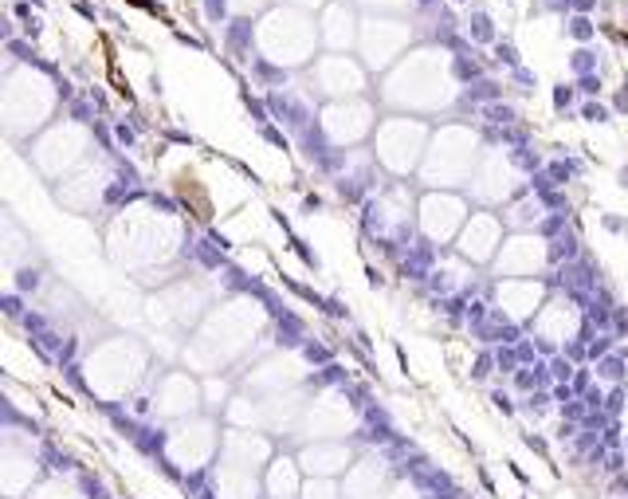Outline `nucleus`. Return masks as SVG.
Returning <instances> with one entry per match:
<instances>
[{"instance_id": "4468645a", "label": "nucleus", "mask_w": 628, "mask_h": 499, "mask_svg": "<svg viewBox=\"0 0 628 499\" xmlns=\"http://www.w3.org/2000/svg\"><path fill=\"white\" fill-rule=\"evenodd\" d=\"M75 12H79V16H87V20H99V12L90 8L87 0H75Z\"/></svg>"}, {"instance_id": "dca6fc26", "label": "nucleus", "mask_w": 628, "mask_h": 499, "mask_svg": "<svg viewBox=\"0 0 628 499\" xmlns=\"http://www.w3.org/2000/svg\"><path fill=\"white\" fill-rule=\"evenodd\" d=\"M581 90H601V79L597 75H581Z\"/></svg>"}, {"instance_id": "a211bd4d", "label": "nucleus", "mask_w": 628, "mask_h": 499, "mask_svg": "<svg viewBox=\"0 0 628 499\" xmlns=\"http://www.w3.org/2000/svg\"><path fill=\"white\" fill-rule=\"evenodd\" d=\"M617 110H628V87L617 90Z\"/></svg>"}, {"instance_id": "9d476101", "label": "nucleus", "mask_w": 628, "mask_h": 499, "mask_svg": "<svg viewBox=\"0 0 628 499\" xmlns=\"http://www.w3.org/2000/svg\"><path fill=\"white\" fill-rule=\"evenodd\" d=\"M468 95H475V99H495V95H498V83H491V79L479 83V79H475V83L468 87Z\"/></svg>"}, {"instance_id": "20e7f679", "label": "nucleus", "mask_w": 628, "mask_h": 499, "mask_svg": "<svg viewBox=\"0 0 628 499\" xmlns=\"http://www.w3.org/2000/svg\"><path fill=\"white\" fill-rule=\"evenodd\" d=\"M452 75H456L459 83H468V79L475 83L479 75H483V63H479L475 55H471V60H468V55H456V63H452Z\"/></svg>"}, {"instance_id": "f03ea898", "label": "nucleus", "mask_w": 628, "mask_h": 499, "mask_svg": "<svg viewBox=\"0 0 628 499\" xmlns=\"http://www.w3.org/2000/svg\"><path fill=\"white\" fill-rule=\"evenodd\" d=\"M463 32H468L475 43H498V40H495V32H498V28H495V16H491L487 8H479V4L468 12V24H463Z\"/></svg>"}, {"instance_id": "9b49d317", "label": "nucleus", "mask_w": 628, "mask_h": 499, "mask_svg": "<svg viewBox=\"0 0 628 499\" xmlns=\"http://www.w3.org/2000/svg\"><path fill=\"white\" fill-rule=\"evenodd\" d=\"M573 95H578V90H573V87H566V83H561V87H554V107H558V110L573 107Z\"/></svg>"}, {"instance_id": "1a4fd4ad", "label": "nucleus", "mask_w": 628, "mask_h": 499, "mask_svg": "<svg viewBox=\"0 0 628 499\" xmlns=\"http://www.w3.org/2000/svg\"><path fill=\"white\" fill-rule=\"evenodd\" d=\"M256 75H260V79H271V83H283V79H287V71L271 67L267 60H256Z\"/></svg>"}, {"instance_id": "ddd939ff", "label": "nucleus", "mask_w": 628, "mask_h": 499, "mask_svg": "<svg viewBox=\"0 0 628 499\" xmlns=\"http://www.w3.org/2000/svg\"><path fill=\"white\" fill-rule=\"evenodd\" d=\"M40 32H43V24L36 20V16H28V20H24V36H28V40H36Z\"/></svg>"}, {"instance_id": "39448f33", "label": "nucleus", "mask_w": 628, "mask_h": 499, "mask_svg": "<svg viewBox=\"0 0 628 499\" xmlns=\"http://www.w3.org/2000/svg\"><path fill=\"white\" fill-rule=\"evenodd\" d=\"M200 8H204V20H209V24H228L232 20V4H228V0H200Z\"/></svg>"}, {"instance_id": "7ed1b4c3", "label": "nucleus", "mask_w": 628, "mask_h": 499, "mask_svg": "<svg viewBox=\"0 0 628 499\" xmlns=\"http://www.w3.org/2000/svg\"><path fill=\"white\" fill-rule=\"evenodd\" d=\"M566 36L578 43H589L593 36H597V24H593V16H585V12H569L566 16Z\"/></svg>"}, {"instance_id": "0eeeda50", "label": "nucleus", "mask_w": 628, "mask_h": 499, "mask_svg": "<svg viewBox=\"0 0 628 499\" xmlns=\"http://www.w3.org/2000/svg\"><path fill=\"white\" fill-rule=\"evenodd\" d=\"M495 55H498L503 67H522V55H519V48H515L510 40H498L495 43Z\"/></svg>"}, {"instance_id": "f257e3e1", "label": "nucleus", "mask_w": 628, "mask_h": 499, "mask_svg": "<svg viewBox=\"0 0 628 499\" xmlns=\"http://www.w3.org/2000/svg\"><path fill=\"white\" fill-rule=\"evenodd\" d=\"M224 43H228V51H236V55H251V43H256V24H251V16H232L228 32H224Z\"/></svg>"}, {"instance_id": "f3484780", "label": "nucleus", "mask_w": 628, "mask_h": 499, "mask_svg": "<svg viewBox=\"0 0 628 499\" xmlns=\"http://www.w3.org/2000/svg\"><path fill=\"white\" fill-rule=\"evenodd\" d=\"M585 118H605V107H597V102H589V107H585Z\"/></svg>"}, {"instance_id": "6e6552de", "label": "nucleus", "mask_w": 628, "mask_h": 499, "mask_svg": "<svg viewBox=\"0 0 628 499\" xmlns=\"http://www.w3.org/2000/svg\"><path fill=\"white\" fill-rule=\"evenodd\" d=\"M546 12H558V16H569L573 12V0H542L530 8V16H546Z\"/></svg>"}, {"instance_id": "f8f14e48", "label": "nucleus", "mask_w": 628, "mask_h": 499, "mask_svg": "<svg viewBox=\"0 0 628 499\" xmlns=\"http://www.w3.org/2000/svg\"><path fill=\"white\" fill-rule=\"evenodd\" d=\"M510 79L519 83V87H534V75L526 67H510Z\"/></svg>"}, {"instance_id": "423d86ee", "label": "nucleus", "mask_w": 628, "mask_h": 499, "mask_svg": "<svg viewBox=\"0 0 628 499\" xmlns=\"http://www.w3.org/2000/svg\"><path fill=\"white\" fill-rule=\"evenodd\" d=\"M569 63H573L578 75H593V67H597V51H593V48H578L573 55H569Z\"/></svg>"}, {"instance_id": "2eb2a0df", "label": "nucleus", "mask_w": 628, "mask_h": 499, "mask_svg": "<svg viewBox=\"0 0 628 499\" xmlns=\"http://www.w3.org/2000/svg\"><path fill=\"white\" fill-rule=\"evenodd\" d=\"M597 4L601 0H573V12H585L589 16V12H597Z\"/></svg>"}]
</instances>
